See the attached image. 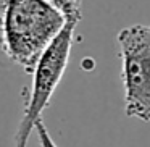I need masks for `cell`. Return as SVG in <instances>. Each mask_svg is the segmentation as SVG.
<instances>
[{
	"mask_svg": "<svg viewBox=\"0 0 150 147\" xmlns=\"http://www.w3.org/2000/svg\"><path fill=\"white\" fill-rule=\"evenodd\" d=\"M65 23L45 0H0V50L24 73H33Z\"/></svg>",
	"mask_w": 150,
	"mask_h": 147,
	"instance_id": "1",
	"label": "cell"
},
{
	"mask_svg": "<svg viewBox=\"0 0 150 147\" xmlns=\"http://www.w3.org/2000/svg\"><path fill=\"white\" fill-rule=\"evenodd\" d=\"M76 21H66L58 36L50 42L37 60L33 70V87L24 105V113L13 137V147H28V139L34 131V126L42 120V113L50 104L55 89L58 87L71 55Z\"/></svg>",
	"mask_w": 150,
	"mask_h": 147,
	"instance_id": "2",
	"label": "cell"
},
{
	"mask_svg": "<svg viewBox=\"0 0 150 147\" xmlns=\"http://www.w3.org/2000/svg\"><path fill=\"white\" fill-rule=\"evenodd\" d=\"M124 87V113L150 123V24L123 28L116 36Z\"/></svg>",
	"mask_w": 150,
	"mask_h": 147,
	"instance_id": "3",
	"label": "cell"
},
{
	"mask_svg": "<svg viewBox=\"0 0 150 147\" xmlns=\"http://www.w3.org/2000/svg\"><path fill=\"white\" fill-rule=\"evenodd\" d=\"M45 2L53 10L58 11L65 21H76V23L81 21L82 0H45Z\"/></svg>",
	"mask_w": 150,
	"mask_h": 147,
	"instance_id": "4",
	"label": "cell"
},
{
	"mask_svg": "<svg viewBox=\"0 0 150 147\" xmlns=\"http://www.w3.org/2000/svg\"><path fill=\"white\" fill-rule=\"evenodd\" d=\"M34 131H36V134H37V139H39L40 147H58L55 144V141L52 139V136H50V133H49V129H47L44 120L37 121L36 126H34Z\"/></svg>",
	"mask_w": 150,
	"mask_h": 147,
	"instance_id": "5",
	"label": "cell"
}]
</instances>
